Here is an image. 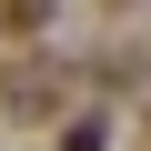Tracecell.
<instances>
[{"label": "cell", "mask_w": 151, "mask_h": 151, "mask_svg": "<svg viewBox=\"0 0 151 151\" xmlns=\"http://www.w3.org/2000/svg\"><path fill=\"white\" fill-rule=\"evenodd\" d=\"M50 10H60V0H0V30L30 40V30H50Z\"/></svg>", "instance_id": "cell-1"}, {"label": "cell", "mask_w": 151, "mask_h": 151, "mask_svg": "<svg viewBox=\"0 0 151 151\" xmlns=\"http://www.w3.org/2000/svg\"><path fill=\"white\" fill-rule=\"evenodd\" d=\"M60 151H111V131H101V121H70V131H60Z\"/></svg>", "instance_id": "cell-2"}]
</instances>
